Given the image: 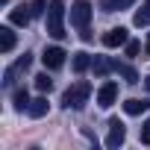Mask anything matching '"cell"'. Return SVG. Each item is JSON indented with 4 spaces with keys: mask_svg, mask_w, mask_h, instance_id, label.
Returning <instances> with one entry per match:
<instances>
[{
    "mask_svg": "<svg viewBox=\"0 0 150 150\" xmlns=\"http://www.w3.org/2000/svg\"><path fill=\"white\" fill-rule=\"evenodd\" d=\"M124 138H127V127H124V124H121L118 118H112V121H109V135H106V147H112V150H115V147H121V144H124Z\"/></svg>",
    "mask_w": 150,
    "mask_h": 150,
    "instance_id": "cell-4",
    "label": "cell"
},
{
    "mask_svg": "<svg viewBox=\"0 0 150 150\" xmlns=\"http://www.w3.org/2000/svg\"><path fill=\"white\" fill-rule=\"evenodd\" d=\"M35 88L38 91H50L53 88V80L47 77V74H38V77H35Z\"/></svg>",
    "mask_w": 150,
    "mask_h": 150,
    "instance_id": "cell-18",
    "label": "cell"
},
{
    "mask_svg": "<svg viewBox=\"0 0 150 150\" xmlns=\"http://www.w3.org/2000/svg\"><path fill=\"white\" fill-rule=\"evenodd\" d=\"M115 100H118V83H103L100 91H97V103H100L103 109H109Z\"/></svg>",
    "mask_w": 150,
    "mask_h": 150,
    "instance_id": "cell-6",
    "label": "cell"
},
{
    "mask_svg": "<svg viewBox=\"0 0 150 150\" xmlns=\"http://www.w3.org/2000/svg\"><path fill=\"white\" fill-rule=\"evenodd\" d=\"M27 112H30V118H41V115H47V97H35V100H30Z\"/></svg>",
    "mask_w": 150,
    "mask_h": 150,
    "instance_id": "cell-12",
    "label": "cell"
},
{
    "mask_svg": "<svg viewBox=\"0 0 150 150\" xmlns=\"http://www.w3.org/2000/svg\"><path fill=\"white\" fill-rule=\"evenodd\" d=\"M91 68H94V77H106L109 71H115V62H112L109 56H94Z\"/></svg>",
    "mask_w": 150,
    "mask_h": 150,
    "instance_id": "cell-9",
    "label": "cell"
},
{
    "mask_svg": "<svg viewBox=\"0 0 150 150\" xmlns=\"http://www.w3.org/2000/svg\"><path fill=\"white\" fill-rule=\"evenodd\" d=\"M47 6H50L47 0H33V3H30V9H33V18H35V15H41V12H47Z\"/></svg>",
    "mask_w": 150,
    "mask_h": 150,
    "instance_id": "cell-19",
    "label": "cell"
},
{
    "mask_svg": "<svg viewBox=\"0 0 150 150\" xmlns=\"http://www.w3.org/2000/svg\"><path fill=\"white\" fill-rule=\"evenodd\" d=\"M91 56L88 53H74V71H77V74H86L88 68H91Z\"/></svg>",
    "mask_w": 150,
    "mask_h": 150,
    "instance_id": "cell-14",
    "label": "cell"
},
{
    "mask_svg": "<svg viewBox=\"0 0 150 150\" xmlns=\"http://www.w3.org/2000/svg\"><path fill=\"white\" fill-rule=\"evenodd\" d=\"M132 24H135V27H150V0H144V3H141V9L135 12Z\"/></svg>",
    "mask_w": 150,
    "mask_h": 150,
    "instance_id": "cell-13",
    "label": "cell"
},
{
    "mask_svg": "<svg viewBox=\"0 0 150 150\" xmlns=\"http://www.w3.org/2000/svg\"><path fill=\"white\" fill-rule=\"evenodd\" d=\"M41 62H44V68L56 71V68H62V65H65V50H62V47H44Z\"/></svg>",
    "mask_w": 150,
    "mask_h": 150,
    "instance_id": "cell-5",
    "label": "cell"
},
{
    "mask_svg": "<svg viewBox=\"0 0 150 150\" xmlns=\"http://www.w3.org/2000/svg\"><path fill=\"white\" fill-rule=\"evenodd\" d=\"M88 94H91V86H88L86 80H80V83H74V86L62 94V106H65V109H83V106L88 103Z\"/></svg>",
    "mask_w": 150,
    "mask_h": 150,
    "instance_id": "cell-3",
    "label": "cell"
},
{
    "mask_svg": "<svg viewBox=\"0 0 150 150\" xmlns=\"http://www.w3.org/2000/svg\"><path fill=\"white\" fill-rule=\"evenodd\" d=\"M30 65H33V56H30V53H24V56L15 62V71H27Z\"/></svg>",
    "mask_w": 150,
    "mask_h": 150,
    "instance_id": "cell-20",
    "label": "cell"
},
{
    "mask_svg": "<svg viewBox=\"0 0 150 150\" xmlns=\"http://www.w3.org/2000/svg\"><path fill=\"white\" fill-rule=\"evenodd\" d=\"M144 109H150V100H138V97L124 100V112H127V115H141Z\"/></svg>",
    "mask_w": 150,
    "mask_h": 150,
    "instance_id": "cell-10",
    "label": "cell"
},
{
    "mask_svg": "<svg viewBox=\"0 0 150 150\" xmlns=\"http://www.w3.org/2000/svg\"><path fill=\"white\" fill-rule=\"evenodd\" d=\"M12 100H15V109H18V112H24V109L30 106V94H27V88H18V91L12 94Z\"/></svg>",
    "mask_w": 150,
    "mask_h": 150,
    "instance_id": "cell-17",
    "label": "cell"
},
{
    "mask_svg": "<svg viewBox=\"0 0 150 150\" xmlns=\"http://www.w3.org/2000/svg\"><path fill=\"white\" fill-rule=\"evenodd\" d=\"M147 88H150V77H147Z\"/></svg>",
    "mask_w": 150,
    "mask_h": 150,
    "instance_id": "cell-24",
    "label": "cell"
},
{
    "mask_svg": "<svg viewBox=\"0 0 150 150\" xmlns=\"http://www.w3.org/2000/svg\"><path fill=\"white\" fill-rule=\"evenodd\" d=\"M144 50H147V53H150V35H147V44H144Z\"/></svg>",
    "mask_w": 150,
    "mask_h": 150,
    "instance_id": "cell-23",
    "label": "cell"
},
{
    "mask_svg": "<svg viewBox=\"0 0 150 150\" xmlns=\"http://www.w3.org/2000/svg\"><path fill=\"white\" fill-rule=\"evenodd\" d=\"M47 35L53 38H65V3L62 0H50L47 6Z\"/></svg>",
    "mask_w": 150,
    "mask_h": 150,
    "instance_id": "cell-2",
    "label": "cell"
},
{
    "mask_svg": "<svg viewBox=\"0 0 150 150\" xmlns=\"http://www.w3.org/2000/svg\"><path fill=\"white\" fill-rule=\"evenodd\" d=\"M124 47H127V56H138V50H141V44H138V41H127Z\"/></svg>",
    "mask_w": 150,
    "mask_h": 150,
    "instance_id": "cell-21",
    "label": "cell"
},
{
    "mask_svg": "<svg viewBox=\"0 0 150 150\" xmlns=\"http://www.w3.org/2000/svg\"><path fill=\"white\" fill-rule=\"evenodd\" d=\"M127 41H129V35H127L124 27H115V30H109V33L103 35V44H106V47H121V44H127Z\"/></svg>",
    "mask_w": 150,
    "mask_h": 150,
    "instance_id": "cell-8",
    "label": "cell"
},
{
    "mask_svg": "<svg viewBox=\"0 0 150 150\" xmlns=\"http://www.w3.org/2000/svg\"><path fill=\"white\" fill-rule=\"evenodd\" d=\"M9 21H12L15 27H27V24L33 21V9H30L27 3H21V6H15V9L9 12Z\"/></svg>",
    "mask_w": 150,
    "mask_h": 150,
    "instance_id": "cell-7",
    "label": "cell"
},
{
    "mask_svg": "<svg viewBox=\"0 0 150 150\" xmlns=\"http://www.w3.org/2000/svg\"><path fill=\"white\" fill-rule=\"evenodd\" d=\"M135 0H100V6H103V12H121V9H127V6H132Z\"/></svg>",
    "mask_w": 150,
    "mask_h": 150,
    "instance_id": "cell-15",
    "label": "cell"
},
{
    "mask_svg": "<svg viewBox=\"0 0 150 150\" xmlns=\"http://www.w3.org/2000/svg\"><path fill=\"white\" fill-rule=\"evenodd\" d=\"M141 144H150V118H147L144 127H141Z\"/></svg>",
    "mask_w": 150,
    "mask_h": 150,
    "instance_id": "cell-22",
    "label": "cell"
},
{
    "mask_svg": "<svg viewBox=\"0 0 150 150\" xmlns=\"http://www.w3.org/2000/svg\"><path fill=\"white\" fill-rule=\"evenodd\" d=\"M88 21H91V3H88V0H77V3L71 6V24L80 30V38L83 41H91Z\"/></svg>",
    "mask_w": 150,
    "mask_h": 150,
    "instance_id": "cell-1",
    "label": "cell"
},
{
    "mask_svg": "<svg viewBox=\"0 0 150 150\" xmlns=\"http://www.w3.org/2000/svg\"><path fill=\"white\" fill-rule=\"evenodd\" d=\"M12 47H15L12 27H0V53H12Z\"/></svg>",
    "mask_w": 150,
    "mask_h": 150,
    "instance_id": "cell-11",
    "label": "cell"
},
{
    "mask_svg": "<svg viewBox=\"0 0 150 150\" xmlns=\"http://www.w3.org/2000/svg\"><path fill=\"white\" fill-rule=\"evenodd\" d=\"M115 74H121V77H124L127 83H138V74H135V68H129V65H124V62H115Z\"/></svg>",
    "mask_w": 150,
    "mask_h": 150,
    "instance_id": "cell-16",
    "label": "cell"
}]
</instances>
